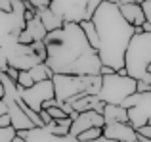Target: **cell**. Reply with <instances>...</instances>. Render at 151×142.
<instances>
[{
	"label": "cell",
	"mask_w": 151,
	"mask_h": 142,
	"mask_svg": "<svg viewBox=\"0 0 151 142\" xmlns=\"http://www.w3.org/2000/svg\"><path fill=\"white\" fill-rule=\"evenodd\" d=\"M46 64L54 73L67 75H101V60L92 48L81 23L65 21L63 27L50 31L44 38Z\"/></svg>",
	"instance_id": "1"
},
{
	"label": "cell",
	"mask_w": 151,
	"mask_h": 142,
	"mask_svg": "<svg viewBox=\"0 0 151 142\" xmlns=\"http://www.w3.org/2000/svg\"><path fill=\"white\" fill-rule=\"evenodd\" d=\"M92 21L98 29L100 46L98 54L103 65H109L115 71L124 67V56L134 33V25L126 21L122 15L119 4L115 2H103L94 12Z\"/></svg>",
	"instance_id": "2"
},
{
	"label": "cell",
	"mask_w": 151,
	"mask_h": 142,
	"mask_svg": "<svg viewBox=\"0 0 151 142\" xmlns=\"http://www.w3.org/2000/svg\"><path fill=\"white\" fill-rule=\"evenodd\" d=\"M55 88V100L61 102H73L81 96L92 94L98 96L101 90V75H67V73H55L52 77Z\"/></svg>",
	"instance_id": "3"
},
{
	"label": "cell",
	"mask_w": 151,
	"mask_h": 142,
	"mask_svg": "<svg viewBox=\"0 0 151 142\" xmlns=\"http://www.w3.org/2000/svg\"><path fill=\"white\" fill-rule=\"evenodd\" d=\"M151 64V33H138L132 37L124 56V67L128 77H134L136 81L151 83L149 73Z\"/></svg>",
	"instance_id": "4"
},
{
	"label": "cell",
	"mask_w": 151,
	"mask_h": 142,
	"mask_svg": "<svg viewBox=\"0 0 151 142\" xmlns=\"http://www.w3.org/2000/svg\"><path fill=\"white\" fill-rule=\"evenodd\" d=\"M101 90L98 98L103 104H115L121 106L128 96L138 92V81L128 75H119L117 71L111 75H101Z\"/></svg>",
	"instance_id": "5"
},
{
	"label": "cell",
	"mask_w": 151,
	"mask_h": 142,
	"mask_svg": "<svg viewBox=\"0 0 151 142\" xmlns=\"http://www.w3.org/2000/svg\"><path fill=\"white\" fill-rule=\"evenodd\" d=\"M103 0H52V12L63 17L65 21L82 23L86 19H92L94 12Z\"/></svg>",
	"instance_id": "6"
},
{
	"label": "cell",
	"mask_w": 151,
	"mask_h": 142,
	"mask_svg": "<svg viewBox=\"0 0 151 142\" xmlns=\"http://www.w3.org/2000/svg\"><path fill=\"white\" fill-rule=\"evenodd\" d=\"M29 8H33L29 0H14L12 12L0 10V46H4V42L12 35L19 37V33L25 29V25H27L25 14Z\"/></svg>",
	"instance_id": "7"
},
{
	"label": "cell",
	"mask_w": 151,
	"mask_h": 142,
	"mask_svg": "<svg viewBox=\"0 0 151 142\" xmlns=\"http://www.w3.org/2000/svg\"><path fill=\"white\" fill-rule=\"evenodd\" d=\"M121 106L128 108V123L134 129L151 123V92H134Z\"/></svg>",
	"instance_id": "8"
},
{
	"label": "cell",
	"mask_w": 151,
	"mask_h": 142,
	"mask_svg": "<svg viewBox=\"0 0 151 142\" xmlns=\"http://www.w3.org/2000/svg\"><path fill=\"white\" fill-rule=\"evenodd\" d=\"M21 98L35 109V112H40L42 104L46 100H52L55 98V88H54V81L48 79V81H40L35 83L29 88H21Z\"/></svg>",
	"instance_id": "9"
},
{
	"label": "cell",
	"mask_w": 151,
	"mask_h": 142,
	"mask_svg": "<svg viewBox=\"0 0 151 142\" xmlns=\"http://www.w3.org/2000/svg\"><path fill=\"white\" fill-rule=\"evenodd\" d=\"M92 127H105V119H103V113L96 112V109H90V112H82L78 113L73 119V125H71V135L78 136L81 133L88 131Z\"/></svg>",
	"instance_id": "10"
},
{
	"label": "cell",
	"mask_w": 151,
	"mask_h": 142,
	"mask_svg": "<svg viewBox=\"0 0 151 142\" xmlns=\"http://www.w3.org/2000/svg\"><path fill=\"white\" fill-rule=\"evenodd\" d=\"M17 135H21L25 142H78L77 136L67 135V136H59L54 135L48 127H35L29 129V131H17Z\"/></svg>",
	"instance_id": "11"
},
{
	"label": "cell",
	"mask_w": 151,
	"mask_h": 142,
	"mask_svg": "<svg viewBox=\"0 0 151 142\" xmlns=\"http://www.w3.org/2000/svg\"><path fill=\"white\" fill-rule=\"evenodd\" d=\"M46 35H48V31H46L44 23H42L40 15H35L33 19H29L25 25V29L19 33V42L21 44H33V42H38V41H44Z\"/></svg>",
	"instance_id": "12"
},
{
	"label": "cell",
	"mask_w": 151,
	"mask_h": 142,
	"mask_svg": "<svg viewBox=\"0 0 151 142\" xmlns=\"http://www.w3.org/2000/svg\"><path fill=\"white\" fill-rule=\"evenodd\" d=\"M103 136L119 142H136L138 133L130 123H109L103 127Z\"/></svg>",
	"instance_id": "13"
},
{
	"label": "cell",
	"mask_w": 151,
	"mask_h": 142,
	"mask_svg": "<svg viewBox=\"0 0 151 142\" xmlns=\"http://www.w3.org/2000/svg\"><path fill=\"white\" fill-rule=\"evenodd\" d=\"M119 8H121L122 15L126 17V21L132 23L134 27L145 23V14H144L142 4H136V2H132V0H119Z\"/></svg>",
	"instance_id": "14"
},
{
	"label": "cell",
	"mask_w": 151,
	"mask_h": 142,
	"mask_svg": "<svg viewBox=\"0 0 151 142\" xmlns=\"http://www.w3.org/2000/svg\"><path fill=\"white\" fill-rule=\"evenodd\" d=\"M40 62H46V60L40 56V54H37V52H31V54H15V56H10V58H8V64H10L12 67L19 69V71H29V69H33L37 64H40Z\"/></svg>",
	"instance_id": "15"
},
{
	"label": "cell",
	"mask_w": 151,
	"mask_h": 142,
	"mask_svg": "<svg viewBox=\"0 0 151 142\" xmlns=\"http://www.w3.org/2000/svg\"><path fill=\"white\" fill-rule=\"evenodd\" d=\"M103 119H105V125H109V123H128V108H124V106H115V104H105V108H103Z\"/></svg>",
	"instance_id": "16"
},
{
	"label": "cell",
	"mask_w": 151,
	"mask_h": 142,
	"mask_svg": "<svg viewBox=\"0 0 151 142\" xmlns=\"http://www.w3.org/2000/svg\"><path fill=\"white\" fill-rule=\"evenodd\" d=\"M37 14L40 15V19H42V23H44V27H46V31H55V29H59V27H63V23H65V19L63 17H59L55 12H52V8H44V10H37Z\"/></svg>",
	"instance_id": "17"
},
{
	"label": "cell",
	"mask_w": 151,
	"mask_h": 142,
	"mask_svg": "<svg viewBox=\"0 0 151 142\" xmlns=\"http://www.w3.org/2000/svg\"><path fill=\"white\" fill-rule=\"evenodd\" d=\"M71 125H73V117H63V119H54L50 125H46V127H48L54 135L67 136V135H71Z\"/></svg>",
	"instance_id": "18"
},
{
	"label": "cell",
	"mask_w": 151,
	"mask_h": 142,
	"mask_svg": "<svg viewBox=\"0 0 151 142\" xmlns=\"http://www.w3.org/2000/svg\"><path fill=\"white\" fill-rule=\"evenodd\" d=\"M29 73H31V77L35 79V83H40V81H48V79L54 77V71H52V67L46 62H40V64H37L33 69H29Z\"/></svg>",
	"instance_id": "19"
},
{
	"label": "cell",
	"mask_w": 151,
	"mask_h": 142,
	"mask_svg": "<svg viewBox=\"0 0 151 142\" xmlns=\"http://www.w3.org/2000/svg\"><path fill=\"white\" fill-rule=\"evenodd\" d=\"M81 27H82V31H84L86 38H88L90 46L98 50V46H100V37H98V29H96V25H94V21L92 19H86V21L81 23Z\"/></svg>",
	"instance_id": "20"
},
{
	"label": "cell",
	"mask_w": 151,
	"mask_h": 142,
	"mask_svg": "<svg viewBox=\"0 0 151 142\" xmlns=\"http://www.w3.org/2000/svg\"><path fill=\"white\" fill-rule=\"evenodd\" d=\"M101 136H103V127H92V129H88V131L81 133V135L77 136V140H78V142L98 140V138H101Z\"/></svg>",
	"instance_id": "21"
},
{
	"label": "cell",
	"mask_w": 151,
	"mask_h": 142,
	"mask_svg": "<svg viewBox=\"0 0 151 142\" xmlns=\"http://www.w3.org/2000/svg\"><path fill=\"white\" fill-rule=\"evenodd\" d=\"M15 135H17V129H15L14 125H10V127H0V142H12Z\"/></svg>",
	"instance_id": "22"
},
{
	"label": "cell",
	"mask_w": 151,
	"mask_h": 142,
	"mask_svg": "<svg viewBox=\"0 0 151 142\" xmlns=\"http://www.w3.org/2000/svg\"><path fill=\"white\" fill-rule=\"evenodd\" d=\"M19 88H29V86L35 85V79L31 77L29 71H19V79H17Z\"/></svg>",
	"instance_id": "23"
},
{
	"label": "cell",
	"mask_w": 151,
	"mask_h": 142,
	"mask_svg": "<svg viewBox=\"0 0 151 142\" xmlns=\"http://www.w3.org/2000/svg\"><path fill=\"white\" fill-rule=\"evenodd\" d=\"M46 112L52 115V119H63V117H69L65 112H63V108L58 104V102H55V104H52V106H48V108H46Z\"/></svg>",
	"instance_id": "24"
},
{
	"label": "cell",
	"mask_w": 151,
	"mask_h": 142,
	"mask_svg": "<svg viewBox=\"0 0 151 142\" xmlns=\"http://www.w3.org/2000/svg\"><path fill=\"white\" fill-rule=\"evenodd\" d=\"M29 2L35 10H44V8H50L52 0H29Z\"/></svg>",
	"instance_id": "25"
},
{
	"label": "cell",
	"mask_w": 151,
	"mask_h": 142,
	"mask_svg": "<svg viewBox=\"0 0 151 142\" xmlns=\"http://www.w3.org/2000/svg\"><path fill=\"white\" fill-rule=\"evenodd\" d=\"M136 133L140 136H144V138H151V123L144 125V127H140V129H136Z\"/></svg>",
	"instance_id": "26"
},
{
	"label": "cell",
	"mask_w": 151,
	"mask_h": 142,
	"mask_svg": "<svg viewBox=\"0 0 151 142\" xmlns=\"http://www.w3.org/2000/svg\"><path fill=\"white\" fill-rule=\"evenodd\" d=\"M142 8H144V14H145V21L151 23V0H145L142 4Z\"/></svg>",
	"instance_id": "27"
},
{
	"label": "cell",
	"mask_w": 151,
	"mask_h": 142,
	"mask_svg": "<svg viewBox=\"0 0 151 142\" xmlns=\"http://www.w3.org/2000/svg\"><path fill=\"white\" fill-rule=\"evenodd\" d=\"M138 92H151V83L138 81Z\"/></svg>",
	"instance_id": "28"
},
{
	"label": "cell",
	"mask_w": 151,
	"mask_h": 142,
	"mask_svg": "<svg viewBox=\"0 0 151 142\" xmlns=\"http://www.w3.org/2000/svg\"><path fill=\"white\" fill-rule=\"evenodd\" d=\"M6 73H8V77H12L15 83H17V79H19V69H15V67H12V65H8Z\"/></svg>",
	"instance_id": "29"
},
{
	"label": "cell",
	"mask_w": 151,
	"mask_h": 142,
	"mask_svg": "<svg viewBox=\"0 0 151 142\" xmlns=\"http://www.w3.org/2000/svg\"><path fill=\"white\" fill-rule=\"evenodd\" d=\"M12 8H14V0H0V10L12 12Z\"/></svg>",
	"instance_id": "30"
},
{
	"label": "cell",
	"mask_w": 151,
	"mask_h": 142,
	"mask_svg": "<svg viewBox=\"0 0 151 142\" xmlns=\"http://www.w3.org/2000/svg\"><path fill=\"white\" fill-rule=\"evenodd\" d=\"M38 113H40V119H42V123H44V125H50L52 121H54V119H52V115L46 112V109H40Z\"/></svg>",
	"instance_id": "31"
},
{
	"label": "cell",
	"mask_w": 151,
	"mask_h": 142,
	"mask_svg": "<svg viewBox=\"0 0 151 142\" xmlns=\"http://www.w3.org/2000/svg\"><path fill=\"white\" fill-rule=\"evenodd\" d=\"M8 65H10V64H8V56L0 50V71H6Z\"/></svg>",
	"instance_id": "32"
},
{
	"label": "cell",
	"mask_w": 151,
	"mask_h": 142,
	"mask_svg": "<svg viewBox=\"0 0 151 142\" xmlns=\"http://www.w3.org/2000/svg\"><path fill=\"white\" fill-rule=\"evenodd\" d=\"M10 125H12L10 113H4V115H0V127H10Z\"/></svg>",
	"instance_id": "33"
},
{
	"label": "cell",
	"mask_w": 151,
	"mask_h": 142,
	"mask_svg": "<svg viewBox=\"0 0 151 142\" xmlns=\"http://www.w3.org/2000/svg\"><path fill=\"white\" fill-rule=\"evenodd\" d=\"M4 113H8V104L4 98H0V115H4Z\"/></svg>",
	"instance_id": "34"
},
{
	"label": "cell",
	"mask_w": 151,
	"mask_h": 142,
	"mask_svg": "<svg viewBox=\"0 0 151 142\" xmlns=\"http://www.w3.org/2000/svg\"><path fill=\"white\" fill-rule=\"evenodd\" d=\"M101 75H111V73H115V69L113 67H109V65H101V71H100Z\"/></svg>",
	"instance_id": "35"
},
{
	"label": "cell",
	"mask_w": 151,
	"mask_h": 142,
	"mask_svg": "<svg viewBox=\"0 0 151 142\" xmlns=\"http://www.w3.org/2000/svg\"><path fill=\"white\" fill-rule=\"evenodd\" d=\"M142 27H144V31H145V33H151V23H149V21H145Z\"/></svg>",
	"instance_id": "36"
},
{
	"label": "cell",
	"mask_w": 151,
	"mask_h": 142,
	"mask_svg": "<svg viewBox=\"0 0 151 142\" xmlns=\"http://www.w3.org/2000/svg\"><path fill=\"white\" fill-rule=\"evenodd\" d=\"M98 142H119V140H113V138H107V136H101V138H98Z\"/></svg>",
	"instance_id": "37"
},
{
	"label": "cell",
	"mask_w": 151,
	"mask_h": 142,
	"mask_svg": "<svg viewBox=\"0 0 151 142\" xmlns=\"http://www.w3.org/2000/svg\"><path fill=\"white\" fill-rule=\"evenodd\" d=\"M12 142H25V138H23L21 135H15V136H14V140H12Z\"/></svg>",
	"instance_id": "38"
},
{
	"label": "cell",
	"mask_w": 151,
	"mask_h": 142,
	"mask_svg": "<svg viewBox=\"0 0 151 142\" xmlns=\"http://www.w3.org/2000/svg\"><path fill=\"white\" fill-rule=\"evenodd\" d=\"M136 142H151V138H144V136L138 135V140H136Z\"/></svg>",
	"instance_id": "39"
},
{
	"label": "cell",
	"mask_w": 151,
	"mask_h": 142,
	"mask_svg": "<svg viewBox=\"0 0 151 142\" xmlns=\"http://www.w3.org/2000/svg\"><path fill=\"white\" fill-rule=\"evenodd\" d=\"M4 94H6L4 92V85H2V81H0V98H4Z\"/></svg>",
	"instance_id": "40"
},
{
	"label": "cell",
	"mask_w": 151,
	"mask_h": 142,
	"mask_svg": "<svg viewBox=\"0 0 151 142\" xmlns=\"http://www.w3.org/2000/svg\"><path fill=\"white\" fill-rule=\"evenodd\" d=\"M132 2H136V4H144L145 0H132Z\"/></svg>",
	"instance_id": "41"
},
{
	"label": "cell",
	"mask_w": 151,
	"mask_h": 142,
	"mask_svg": "<svg viewBox=\"0 0 151 142\" xmlns=\"http://www.w3.org/2000/svg\"><path fill=\"white\" fill-rule=\"evenodd\" d=\"M105 2H115V4H119V0H105Z\"/></svg>",
	"instance_id": "42"
},
{
	"label": "cell",
	"mask_w": 151,
	"mask_h": 142,
	"mask_svg": "<svg viewBox=\"0 0 151 142\" xmlns=\"http://www.w3.org/2000/svg\"><path fill=\"white\" fill-rule=\"evenodd\" d=\"M86 142H98V140H86Z\"/></svg>",
	"instance_id": "43"
},
{
	"label": "cell",
	"mask_w": 151,
	"mask_h": 142,
	"mask_svg": "<svg viewBox=\"0 0 151 142\" xmlns=\"http://www.w3.org/2000/svg\"><path fill=\"white\" fill-rule=\"evenodd\" d=\"M149 73H151V64H149Z\"/></svg>",
	"instance_id": "44"
}]
</instances>
